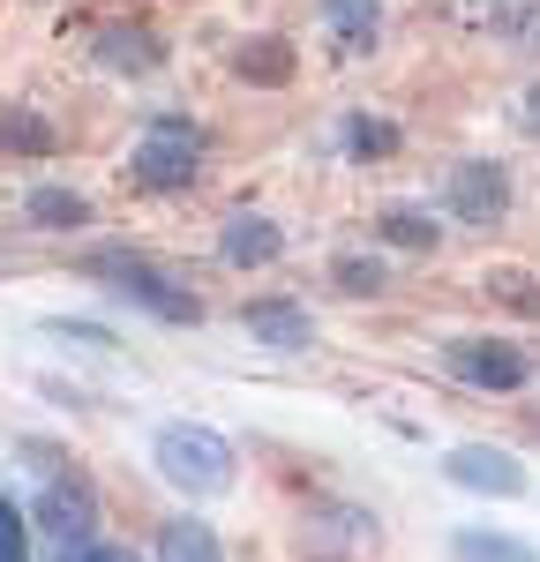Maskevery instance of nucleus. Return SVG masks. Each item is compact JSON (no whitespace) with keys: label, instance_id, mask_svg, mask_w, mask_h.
<instances>
[{"label":"nucleus","instance_id":"obj_1","mask_svg":"<svg viewBox=\"0 0 540 562\" xmlns=\"http://www.w3.org/2000/svg\"><path fill=\"white\" fill-rule=\"evenodd\" d=\"M150 458H158V473L173 480L180 495H195V503H211L233 487V442L218 428H195V420H173V428L150 435Z\"/></svg>","mask_w":540,"mask_h":562},{"label":"nucleus","instance_id":"obj_2","mask_svg":"<svg viewBox=\"0 0 540 562\" xmlns=\"http://www.w3.org/2000/svg\"><path fill=\"white\" fill-rule=\"evenodd\" d=\"M195 166H203V128H195V121H150V128H143V143L128 150L135 188H150V195L188 188V180H195Z\"/></svg>","mask_w":540,"mask_h":562},{"label":"nucleus","instance_id":"obj_3","mask_svg":"<svg viewBox=\"0 0 540 562\" xmlns=\"http://www.w3.org/2000/svg\"><path fill=\"white\" fill-rule=\"evenodd\" d=\"M383 548V525L368 518L360 503H315L308 518H301V562H368Z\"/></svg>","mask_w":540,"mask_h":562},{"label":"nucleus","instance_id":"obj_4","mask_svg":"<svg viewBox=\"0 0 540 562\" xmlns=\"http://www.w3.org/2000/svg\"><path fill=\"white\" fill-rule=\"evenodd\" d=\"M90 278H105L121 301H135L143 315H158V323H195L203 315L188 285H173L166 270H150L143 256H90Z\"/></svg>","mask_w":540,"mask_h":562},{"label":"nucleus","instance_id":"obj_5","mask_svg":"<svg viewBox=\"0 0 540 562\" xmlns=\"http://www.w3.org/2000/svg\"><path fill=\"white\" fill-rule=\"evenodd\" d=\"M443 368L458 375L465 390H488V397H518V390L533 383V352L510 346V338H458V346L443 352Z\"/></svg>","mask_w":540,"mask_h":562},{"label":"nucleus","instance_id":"obj_6","mask_svg":"<svg viewBox=\"0 0 540 562\" xmlns=\"http://www.w3.org/2000/svg\"><path fill=\"white\" fill-rule=\"evenodd\" d=\"M443 211L458 225H495V217L510 211V173L495 166V158H465L443 188Z\"/></svg>","mask_w":540,"mask_h":562},{"label":"nucleus","instance_id":"obj_7","mask_svg":"<svg viewBox=\"0 0 540 562\" xmlns=\"http://www.w3.org/2000/svg\"><path fill=\"white\" fill-rule=\"evenodd\" d=\"M443 480L450 487H465V495H526V465L510 458V450H495V442H458L443 458Z\"/></svg>","mask_w":540,"mask_h":562},{"label":"nucleus","instance_id":"obj_8","mask_svg":"<svg viewBox=\"0 0 540 562\" xmlns=\"http://www.w3.org/2000/svg\"><path fill=\"white\" fill-rule=\"evenodd\" d=\"M38 532L60 555L90 548V540H98V503H90V487H76L68 473L53 480V487H38Z\"/></svg>","mask_w":540,"mask_h":562},{"label":"nucleus","instance_id":"obj_9","mask_svg":"<svg viewBox=\"0 0 540 562\" xmlns=\"http://www.w3.org/2000/svg\"><path fill=\"white\" fill-rule=\"evenodd\" d=\"M218 256L233 262V270H263V262L285 256V233H278L263 211H233L218 225Z\"/></svg>","mask_w":540,"mask_h":562},{"label":"nucleus","instance_id":"obj_10","mask_svg":"<svg viewBox=\"0 0 540 562\" xmlns=\"http://www.w3.org/2000/svg\"><path fill=\"white\" fill-rule=\"evenodd\" d=\"M293 68H301V53H293V38H278V31L233 45V76L256 83V90H285V83H293Z\"/></svg>","mask_w":540,"mask_h":562},{"label":"nucleus","instance_id":"obj_11","mask_svg":"<svg viewBox=\"0 0 540 562\" xmlns=\"http://www.w3.org/2000/svg\"><path fill=\"white\" fill-rule=\"evenodd\" d=\"M90 60H98V68H113V76H150L166 53H158V38H150L143 23H105V31L90 38Z\"/></svg>","mask_w":540,"mask_h":562},{"label":"nucleus","instance_id":"obj_12","mask_svg":"<svg viewBox=\"0 0 540 562\" xmlns=\"http://www.w3.org/2000/svg\"><path fill=\"white\" fill-rule=\"evenodd\" d=\"M240 323H248V338H263V346H278V352H293V346L315 338V315L301 301H248Z\"/></svg>","mask_w":540,"mask_h":562},{"label":"nucleus","instance_id":"obj_13","mask_svg":"<svg viewBox=\"0 0 540 562\" xmlns=\"http://www.w3.org/2000/svg\"><path fill=\"white\" fill-rule=\"evenodd\" d=\"M323 31L338 45V60H360L368 45L383 38V8L375 0H323Z\"/></svg>","mask_w":540,"mask_h":562},{"label":"nucleus","instance_id":"obj_14","mask_svg":"<svg viewBox=\"0 0 540 562\" xmlns=\"http://www.w3.org/2000/svg\"><path fill=\"white\" fill-rule=\"evenodd\" d=\"M375 240H383V248H405V256H428V248H443V225L428 211H413V203H383Z\"/></svg>","mask_w":540,"mask_h":562},{"label":"nucleus","instance_id":"obj_15","mask_svg":"<svg viewBox=\"0 0 540 562\" xmlns=\"http://www.w3.org/2000/svg\"><path fill=\"white\" fill-rule=\"evenodd\" d=\"M450 555H458V562H540V548H526L518 532H488V525H458V532H450Z\"/></svg>","mask_w":540,"mask_h":562},{"label":"nucleus","instance_id":"obj_16","mask_svg":"<svg viewBox=\"0 0 540 562\" xmlns=\"http://www.w3.org/2000/svg\"><path fill=\"white\" fill-rule=\"evenodd\" d=\"M481 293H488L495 307H510V315L540 323V270H526V262H495L488 278H481Z\"/></svg>","mask_w":540,"mask_h":562},{"label":"nucleus","instance_id":"obj_17","mask_svg":"<svg viewBox=\"0 0 540 562\" xmlns=\"http://www.w3.org/2000/svg\"><path fill=\"white\" fill-rule=\"evenodd\" d=\"M158 562H225V548L203 518H173L158 525Z\"/></svg>","mask_w":540,"mask_h":562},{"label":"nucleus","instance_id":"obj_18","mask_svg":"<svg viewBox=\"0 0 540 562\" xmlns=\"http://www.w3.org/2000/svg\"><path fill=\"white\" fill-rule=\"evenodd\" d=\"M60 135H53V121L45 113H31V105H15V113H0V150H15V158H45Z\"/></svg>","mask_w":540,"mask_h":562},{"label":"nucleus","instance_id":"obj_19","mask_svg":"<svg viewBox=\"0 0 540 562\" xmlns=\"http://www.w3.org/2000/svg\"><path fill=\"white\" fill-rule=\"evenodd\" d=\"M31 225H60V233H76V225H90V195H76V188H31Z\"/></svg>","mask_w":540,"mask_h":562},{"label":"nucleus","instance_id":"obj_20","mask_svg":"<svg viewBox=\"0 0 540 562\" xmlns=\"http://www.w3.org/2000/svg\"><path fill=\"white\" fill-rule=\"evenodd\" d=\"M398 150V128L391 121H375V113H353L346 121V158H391Z\"/></svg>","mask_w":540,"mask_h":562},{"label":"nucleus","instance_id":"obj_21","mask_svg":"<svg viewBox=\"0 0 540 562\" xmlns=\"http://www.w3.org/2000/svg\"><path fill=\"white\" fill-rule=\"evenodd\" d=\"M330 278H338V293H353V301H368V293L391 285V270H383L375 256H338V262H330Z\"/></svg>","mask_w":540,"mask_h":562},{"label":"nucleus","instance_id":"obj_22","mask_svg":"<svg viewBox=\"0 0 540 562\" xmlns=\"http://www.w3.org/2000/svg\"><path fill=\"white\" fill-rule=\"evenodd\" d=\"M0 562H31V555H23V525H15L8 503H0Z\"/></svg>","mask_w":540,"mask_h":562},{"label":"nucleus","instance_id":"obj_23","mask_svg":"<svg viewBox=\"0 0 540 562\" xmlns=\"http://www.w3.org/2000/svg\"><path fill=\"white\" fill-rule=\"evenodd\" d=\"M60 562H135L128 548H105V540H90V548H76V555H60Z\"/></svg>","mask_w":540,"mask_h":562},{"label":"nucleus","instance_id":"obj_24","mask_svg":"<svg viewBox=\"0 0 540 562\" xmlns=\"http://www.w3.org/2000/svg\"><path fill=\"white\" fill-rule=\"evenodd\" d=\"M518 113H526V128H540V83L526 90V98H518Z\"/></svg>","mask_w":540,"mask_h":562}]
</instances>
